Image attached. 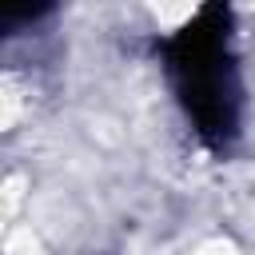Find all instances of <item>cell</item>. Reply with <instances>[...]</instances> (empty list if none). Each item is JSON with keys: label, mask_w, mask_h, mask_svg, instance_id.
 Segmentation results:
<instances>
[{"label": "cell", "mask_w": 255, "mask_h": 255, "mask_svg": "<svg viewBox=\"0 0 255 255\" xmlns=\"http://www.w3.org/2000/svg\"><path fill=\"white\" fill-rule=\"evenodd\" d=\"M199 255H235V247L231 243H207V247H199Z\"/></svg>", "instance_id": "obj_1"}]
</instances>
